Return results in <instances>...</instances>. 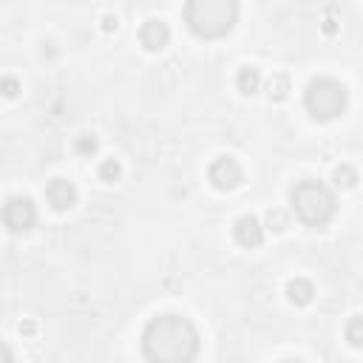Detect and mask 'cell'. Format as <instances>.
I'll return each instance as SVG.
<instances>
[{"label":"cell","mask_w":363,"mask_h":363,"mask_svg":"<svg viewBox=\"0 0 363 363\" xmlns=\"http://www.w3.org/2000/svg\"><path fill=\"white\" fill-rule=\"evenodd\" d=\"M142 352L150 363H190L199 352V332L182 315H159L142 332Z\"/></svg>","instance_id":"1"},{"label":"cell","mask_w":363,"mask_h":363,"mask_svg":"<svg viewBox=\"0 0 363 363\" xmlns=\"http://www.w3.org/2000/svg\"><path fill=\"white\" fill-rule=\"evenodd\" d=\"M238 17V6L233 0H190L184 6V20L193 34L213 40L224 37Z\"/></svg>","instance_id":"2"},{"label":"cell","mask_w":363,"mask_h":363,"mask_svg":"<svg viewBox=\"0 0 363 363\" xmlns=\"http://www.w3.org/2000/svg\"><path fill=\"white\" fill-rule=\"evenodd\" d=\"M289 201H292V210L298 213V218L309 227H323L335 216V193L318 179L298 182L289 190Z\"/></svg>","instance_id":"3"},{"label":"cell","mask_w":363,"mask_h":363,"mask_svg":"<svg viewBox=\"0 0 363 363\" xmlns=\"http://www.w3.org/2000/svg\"><path fill=\"white\" fill-rule=\"evenodd\" d=\"M303 105L315 119H335L346 108V88L337 79L318 77L303 91Z\"/></svg>","instance_id":"4"},{"label":"cell","mask_w":363,"mask_h":363,"mask_svg":"<svg viewBox=\"0 0 363 363\" xmlns=\"http://www.w3.org/2000/svg\"><path fill=\"white\" fill-rule=\"evenodd\" d=\"M0 218H3V224H6L11 233H26V230H31L34 221H37V207H34V201H31L28 196H11V199L3 204Z\"/></svg>","instance_id":"5"},{"label":"cell","mask_w":363,"mask_h":363,"mask_svg":"<svg viewBox=\"0 0 363 363\" xmlns=\"http://www.w3.org/2000/svg\"><path fill=\"white\" fill-rule=\"evenodd\" d=\"M210 182L216 190H233L241 184V164L233 156H218L210 164Z\"/></svg>","instance_id":"6"},{"label":"cell","mask_w":363,"mask_h":363,"mask_svg":"<svg viewBox=\"0 0 363 363\" xmlns=\"http://www.w3.org/2000/svg\"><path fill=\"white\" fill-rule=\"evenodd\" d=\"M45 199H48V204L54 207V210H68L74 201H77V187H74V182H68V179H51L48 184H45Z\"/></svg>","instance_id":"7"},{"label":"cell","mask_w":363,"mask_h":363,"mask_svg":"<svg viewBox=\"0 0 363 363\" xmlns=\"http://www.w3.org/2000/svg\"><path fill=\"white\" fill-rule=\"evenodd\" d=\"M233 235H235V241L241 247H258L264 241V227H261V221L255 216H241L235 221V227H233Z\"/></svg>","instance_id":"8"},{"label":"cell","mask_w":363,"mask_h":363,"mask_svg":"<svg viewBox=\"0 0 363 363\" xmlns=\"http://www.w3.org/2000/svg\"><path fill=\"white\" fill-rule=\"evenodd\" d=\"M139 40H142V45H145L147 51H159V48L167 45L170 31H167V26H164L162 20H147V23L139 28Z\"/></svg>","instance_id":"9"},{"label":"cell","mask_w":363,"mask_h":363,"mask_svg":"<svg viewBox=\"0 0 363 363\" xmlns=\"http://www.w3.org/2000/svg\"><path fill=\"white\" fill-rule=\"evenodd\" d=\"M312 295H315V289H312V284H309L306 278H292V281L286 284V298H289V303H295V306H306V303L312 301Z\"/></svg>","instance_id":"10"},{"label":"cell","mask_w":363,"mask_h":363,"mask_svg":"<svg viewBox=\"0 0 363 363\" xmlns=\"http://www.w3.org/2000/svg\"><path fill=\"white\" fill-rule=\"evenodd\" d=\"M258 82H261V74H258V68H241L238 74H235V85H238V91L244 94V96H252L255 91H258Z\"/></svg>","instance_id":"11"},{"label":"cell","mask_w":363,"mask_h":363,"mask_svg":"<svg viewBox=\"0 0 363 363\" xmlns=\"http://www.w3.org/2000/svg\"><path fill=\"white\" fill-rule=\"evenodd\" d=\"M286 91H289V77H286V74H272L269 82H267V94H269V99L281 102V99L286 96Z\"/></svg>","instance_id":"12"},{"label":"cell","mask_w":363,"mask_h":363,"mask_svg":"<svg viewBox=\"0 0 363 363\" xmlns=\"http://www.w3.org/2000/svg\"><path fill=\"white\" fill-rule=\"evenodd\" d=\"M346 337H349L352 346H360V343H363V320H360V318H352V320H349Z\"/></svg>","instance_id":"13"},{"label":"cell","mask_w":363,"mask_h":363,"mask_svg":"<svg viewBox=\"0 0 363 363\" xmlns=\"http://www.w3.org/2000/svg\"><path fill=\"white\" fill-rule=\"evenodd\" d=\"M335 182L343 184V187H352V184L357 182V173H354L349 164H340V167H335Z\"/></svg>","instance_id":"14"},{"label":"cell","mask_w":363,"mask_h":363,"mask_svg":"<svg viewBox=\"0 0 363 363\" xmlns=\"http://www.w3.org/2000/svg\"><path fill=\"white\" fill-rule=\"evenodd\" d=\"M99 176H102L105 182L119 179V162H116V159H105V162L99 164Z\"/></svg>","instance_id":"15"},{"label":"cell","mask_w":363,"mask_h":363,"mask_svg":"<svg viewBox=\"0 0 363 363\" xmlns=\"http://www.w3.org/2000/svg\"><path fill=\"white\" fill-rule=\"evenodd\" d=\"M17 91H20V82H17L14 77H3V79H0V94H3V96L11 99V96H17Z\"/></svg>","instance_id":"16"},{"label":"cell","mask_w":363,"mask_h":363,"mask_svg":"<svg viewBox=\"0 0 363 363\" xmlns=\"http://www.w3.org/2000/svg\"><path fill=\"white\" fill-rule=\"evenodd\" d=\"M267 221H269L272 230H284V227H286V213H281V210H269V213H267Z\"/></svg>","instance_id":"17"},{"label":"cell","mask_w":363,"mask_h":363,"mask_svg":"<svg viewBox=\"0 0 363 363\" xmlns=\"http://www.w3.org/2000/svg\"><path fill=\"white\" fill-rule=\"evenodd\" d=\"M77 150H79V153H94V150H96V139H94V136L77 139Z\"/></svg>","instance_id":"18"},{"label":"cell","mask_w":363,"mask_h":363,"mask_svg":"<svg viewBox=\"0 0 363 363\" xmlns=\"http://www.w3.org/2000/svg\"><path fill=\"white\" fill-rule=\"evenodd\" d=\"M0 363H14V354H11V349L6 343H0Z\"/></svg>","instance_id":"19"},{"label":"cell","mask_w":363,"mask_h":363,"mask_svg":"<svg viewBox=\"0 0 363 363\" xmlns=\"http://www.w3.org/2000/svg\"><path fill=\"white\" fill-rule=\"evenodd\" d=\"M105 28H108V31L116 28V17H105Z\"/></svg>","instance_id":"20"},{"label":"cell","mask_w":363,"mask_h":363,"mask_svg":"<svg viewBox=\"0 0 363 363\" xmlns=\"http://www.w3.org/2000/svg\"><path fill=\"white\" fill-rule=\"evenodd\" d=\"M284 363H301V360H284Z\"/></svg>","instance_id":"21"}]
</instances>
